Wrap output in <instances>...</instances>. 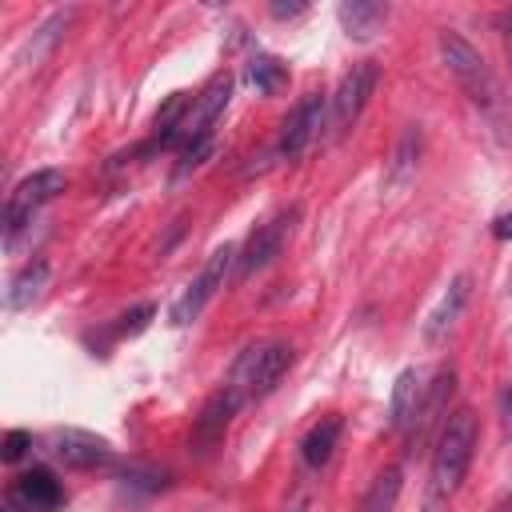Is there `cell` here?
Returning a JSON list of instances; mask_svg holds the SVG:
<instances>
[{
	"label": "cell",
	"instance_id": "12",
	"mask_svg": "<svg viewBox=\"0 0 512 512\" xmlns=\"http://www.w3.org/2000/svg\"><path fill=\"white\" fill-rule=\"evenodd\" d=\"M240 408V400L232 396V388L224 384L220 392H212L208 396V404L200 408V416H196V428H192V440L200 444V452H208V448H216L220 440H224V432H228V420H232V412Z\"/></svg>",
	"mask_w": 512,
	"mask_h": 512
},
{
	"label": "cell",
	"instance_id": "9",
	"mask_svg": "<svg viewBox=\"0 0 512 512\" xmlns=\"http://www.w3.org/2000/svg\"><path fill=\"white\" fill-rule=\"evenodd\" d=\"M320 124H324V92H308V96L292 108V116L284 120V128H280V156L296 160V156L316 140Z\"/></svg>",
	"mask_w": 512,
	"mask_h": 512
},
{
	"label": "cell",
	"instance_id": "17",
	"mask_svg": "<svg viewBox=\"0 0 512 512\" xmlns=\"http://www.w3.org/2000/svg\"><path fill=\"white\" fill-rule=\"evenodd\" d=\"M336 440H340V416H324L320 424H312V432L304 436L300 444V456L308 468H324L336 452Z\"/></svg>",
	"mask_w": 512,
	"mask_h": 512
},
{
	"label": "cell",
	"instance_id": "14",
	"mask_svg": "<svg viewBox=\"0 0 512 512\" xmlns=\"http://www.w3.org/2000/svg\"><path fill=\"white\" fill-rule=\"evenodd\" d=\"M468 296H472V280L460 272V276H452L448 280V292L440 296V304L432 308V316L424 320V340L428 344H440L448 332H452V324L460 320V312H464V304H468Z\"/></svg>",
	"mask_w": 512,
	"mask_h": 512
},
{
	"label": "cell",
	"instance_id": "4",
	"mask_svg": "<svg viewBox=\"0 0 512 512\" xmlns=\"http://www.w3.org/2000/svg\"><path fill=\"white\" fill-rule=\"evenodd\" d=\"M64 188H68V176H64L60 168H40V172L24 176V180L12 188L8 204H4V232H8V240L16 236L20 224H28V220H32L48 200H56Z\"/></svg>",
	"mask_w": 512,
	"mask_h": 512
},
{
	"label": "cell",
	"instance_id": "13",
	"mask_svg": "<svg viewBox=\"0 0 512 512\" xmlns=\"http://www.w3.org/2000/svg\"><path fill=\"white\" fill-rule=\"evenodd\" d=\"M12 496L20 500L24 512H56L64 504V488H60V480L48 468H28L12 484Z\"/></svg>",
	"mask_w": 512,
	"mask_h": 512
},
{
	"label": "cell",
	"instance_id": "26",
	"mask_svg": "<svg viewBox=\"0 0 512 512\" xmlns=\"http://www.w3.org/2000/svg\"><path fill=\"white\" fill-rule=\"evenodd\" d=\"M300 12H304V4H272L276 20H288V16H300Z\"/></svg>",
	"mask_w": 512,
	"mask_h": 512
},
{
	"label": "cell",
	"instance_id": "18",
	"mask_svg": "<svg viewBox=\"0 0 512 512\" xmlns=\"http://www.w3.org/2000/svg\"><path fill=\"white\" fill-rule=\"evenodd\" d=\"M44 284H48V264L44 260H32V264H24L16 276H12V284H8V308H28L40 292H44Z\"/></svg>",
	"mask_w": 512,
	"mask_h": 512
},
{
	"label": "cell",
	"instance_id": "7",
	"mask_svg": "<svg viewBox=\"0 0 512 512\" xmlns=\"http://www.w3.org/2000/svg\"><path fill=\"white\" fill-rule=\"evenodd\" d=\"M372 88H376V64L372 60H360V64H352L344 72V80H340V88L332 96V136H344L360 120Z\"/></svg>",
	"mask_w": 512,
	"mask_h": 512
},
{
	"label": "cell",
	"instance_id": "16",
	"mask_svg": "<svg viewBox=\"0 0 512 512\" xmlns=\"http://www.w3.org/2000/svg\"><path fill=\"white\" fill-rule=\"evenodd\" d=\"M336 16H340V24H344V32L352 40H372L384 28V20H388V4H376V0H344Z\"/></svg>",
	"mask_w": 512,
	"mask_h": 512
},
{
	"label": "cell",
	"instance_id": "24",
	"mask_svg": "<svg viewBox=\"0 0 512 512\" xmlns=\"http://www.w3.org/2000/svg\"><path fill=\"white\" fill-rule=\"evenodd\" d=\"M32 448V436L24 432V428H12L8 436H4V444H0V460H8V464H16L24 452Z\"/></svg>",
	"mask_w": 512,
	"mask_h": 512
},
{
	"label": "cell",
	"instance_id": "8",
	"mask_svg": "<svg viewBox=\"0 0 512 512\" xmlns=\"http://www.w3.org/2000/svg\"><path fill=\"white\" fill-rule=\"evenodd\" d=\"M52 456L64 468H100L112 460V444L84 428H60L52 432Z\"/></svg>",
	"mask_w": 512,
	"mask_h": 512
},
{
	"label": "cell",
	"instance_id": "15",
	"mask_svg": "<svg viewBox=\"0 0 512 512\" xmlns=\"http://www.w3.org/2000/svg\"><path fill=\"white\" fill-rule=\"evenodd\" d=\"M424 372H416V368H404L400 376H396V384H392V404H388V424L392 428H408L412 420H416V412H420V404H424Z\"/></svg>",
	"mask_w": 512,
	"mask_h": 512
},
{
	"label": "cell",
	"instance_id": "31",
	"mask_svg": "<svg viewBox=\"0 0 512 512\" xmlns=\"http://www.w3.org/2000/svg\"><path fill=\"white\" fill-rule=\"evenodd\" d=\"M508 292H512V280H508Z\"/></svg>",
	"mask_w": 512,
	"mask_h": 512
},
{
	"label": "cell",
	"instance_id": "19",
	"mask_svg": "<svg viewBox=\"0 0 512 512\" xmlns=\"http://www.w3.org/2000/svg\"><path fill=\"white\" fill-rule=\"evenodd\" d=\"M400 468L392 464V468H384V472H376V480H372V488L364 492V500H360V512H396V500H400Z\"/></svg>",
	"mask_w": 512,
	"mask_h": 512
},
{
	"label": "cell",
	"instance_id": "21",
	"mask_svg": "<svg viewBox=\"0 0 512 512\" xmlns=\"http://www.w3.org/2000/svg\"><path fill=\"white\" fill-rule=\"evenodd\" d=\"M248 80H252L264 96H272V92H280V84L288 80V68H284L276 56H252V64H248Z\"/></svg>",
	"mask_w": 512,
	"mask_h": 512
},
{
	"label": "cell",
	"instance_id": "20",
	"mask_svg": "<svg viewBox=\"0 0 512 512\" xmlns=\"http://www.w3.org/2000/svg\"><path fill=\"white\" fill-rule=\"evenodd\" d=\"M416 156H420V132L408 128V132L400 136V144H396L392 164H388V184H408L412 172H416Z\"/></svg>",
	"mask_w": 512,
	"mask_h": 512
},
{
	"label": "cell",
	"instance_id": "25",
	"mask_svg": "<svg viewBox=\"0 0 512 512\" xmlns=\"http://www.w3.org/2000/svg\"><path fill=\"white\" fill-rule=\"evenodd\" d=\"M492 236L496 240H512V212H504V216L492 220Z\"/></svg>",
	"mask_w": 512,
	"mask_h": 512
},
{
	"label": "cell",
	"instance_id": "29",
	"mask_svg": "<svg viewBox=\"0 0 512 512\" xmlns=\"http://www.w3.org/2000/svg\"><path fill=\"white\" fill-rule=\"evenodd\" d=\"M4 512H20V500L8 492V500H4Z\"/></svg>",
	"mask_w": 512,
	"mask_h": 512
},
{
	"label": "cell",
	"instance_id": "6",
	"mask_svg": "<svg viewBox=\"0 0 512 512\" xmlns=\"http://www.w3.org/2000/svg\"><path fill=\"white\" fill-rule=\"evenodd\" d=\"M296 220H300V208L292 204V208L276 212L272 220L256 224V232L248 236V244H244V252H240V280H248L252 272L268 268V264H272V260L280 256V248H284V240L292 236Z\"/></svg>",
	"mask_w": 512,
	"mask_h": 512
},
{
	"label": "cell",
	"instance_id": "23",
	"mask_svg": "<svg viewBox=\"0 0 512 512\" xmlns=\"http://www.w3.org/2000/svg\"><path fill=\"white\" fill-rule=\"evenodd\" d=\"M152 304H140V308H132V312H124L120 316V324H116V336H136V332H144L148 328V320H152Z\"/></svg>",
	"mask_w": 512,
	"mask_h": 512
},
{
	"label": "cell",
	"instance_id": "3",
	"mask_svg": "<svg viewBox=\"0 0 512 512\" xmlns=\"http://www.w3.org/2000/svg\"><path fill=\"white\" fill-rule=\"evenodd\" d=\"M436 44H440V60H444V68H448L452 80L464 88V96H468L472 104H480V108H492L496 96H500V84H496L492 68L484 64V56H480L460 32H452V28H444Z\"/></svg>",
	"mask_w": 512,
	"mask_h": 512
},
{
	"label": "cell",
	"instance_id": "11",
	"mask_svg": "<svg viewBox=\"0 0 512 512\" xmlns=\"http://www.w3.org/2000/svg\"><path fill=\"white\" fill-rule=\"evenodd\" d=\"M452 388H456L452 368L436 372V380H432V388L424 392V404H420V412H416V420H412V436H408L412 452H416V444H424L432 432L440 436V428H444V420H448V396H452Z\"/></svg>",
	"mask_w": 512,
	"mask_h": 512
},
{
	"label": "cell",
	"instance_id": "27",
	"mask_svg": "<svg viewBox=\"0 0 512 512\" xmlns=\"http://www.w3.org/2000/svg\"><path fill=\"white\" fill-rule=\"evenodd\" d=\"M500 28H504V52H508V64H512V12L500 16Z\"/></svg>",
	"mask_w": 512,
	"mask_h": 512
},
{
	"label": "cell",
	"instance_id": "5",
	"mask_svg": "<svg viewBox=\"0 0 512 512\" xmlns=\"http://www.w3.org/2000/svg\"><path fill=\"white\" fill-rule=\"evenodd\" d=\"M232 260H236V244H220L208 260H204V268H200V276L184 288V296L172 304V324L176 328H184V324H192L200 312H204V304L224 288V280H228V268H232Z\"/></svg>",
	"mask_w": 512,
	"mask_h": 512
},
{
	"label": "cell",
	"instance_id": "28",
	"mask_svg": "<svg viewBox=\"0 0 512 512\" xmlns=\"http://www.w3.org/2000/svg\"><path fill=\"white\" fill-rule=\"evenodd\" d=\"M504 428L512 432V388L504 392Z\"/></svg>",
	"mask_w": 512,
	"mask_h": 512
},
{
	"label": "cell",
	"instance_id": "1",
	"mask_svg": "<svg viewBox=\"0 0 512 512\" xmlns=\"http://www.w3.org/2000/svg\"><path fill=\"white\" fill-rule=\"evenodd\" d=\"M476 452V412L472 408H456L448 412L436 448H432V492H428V512H436L468 476Z\"/></svg>",
	"mask_w": 512,
	"mask_h": 512
},
{
	"label": "cell",
	"instance_id": "30",
	"mask_svg": "<svg viewBox=\"0 0 512 512\" xmlns=\"http://www.w3.org/2000/svg\"><path fill=\"white\" fill-rule=\"evenodd\" d=\"M492 512H512V496H504V500H500V504H496Z\"/></svg>",
	"mask_w": 512,
	"mask_h": 512
},
{
	"label": "cell",
	"instance_id": "2",
	"mask_svg": "<svg viewBox=\"0 0 512 512\" xmlns=\"http://www.w3.org/2000/svg\"><path fill=\"white\" fill-rule=\"evenodd\" d=\"M288 368H292V344L288 340H256L236 356L228 388H232V396L240 404L244 400H260L280 384V376Z\"/></svg>",
	"mask_w": 512,
	"mask_h": 512
},
{
	"label": "cell",
	"instance_id": "10",
	"mask_svg": "<svg viewBox=\"0 0 512 512\" xmlns=\"http://www.w3.org/2000/svg\"><path fill=\"white\" fill-rule=\"evenodd\" d=\"M228 96H232V72L224 68V72H216V76L204 84V92L196 96V108H192L188 120H184V144H188V140H200V136H212V124H216V116L228 108Z\"/></svg>",
	"mask_w": 512,
	"mask_h": 512
},
{
	"label": "cell",
	"instance_id": "22",
	"mask_svg": "<svg viewBox=\"0 0 512 512\" xmlns=\"http://www.w3.org/2000/svg\"><path fill=\"white\" fill-rule=\"evenodd\" d=\"M212 156V136H200V140H188L184 148H180V160H176V176L184 180L192 168H200L204 160Z\"/></svg>",
	"mask_w": 512,
	"mask_h": 512
}]
</instances>
